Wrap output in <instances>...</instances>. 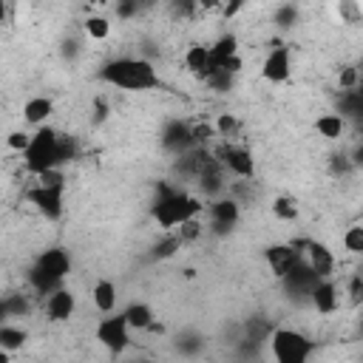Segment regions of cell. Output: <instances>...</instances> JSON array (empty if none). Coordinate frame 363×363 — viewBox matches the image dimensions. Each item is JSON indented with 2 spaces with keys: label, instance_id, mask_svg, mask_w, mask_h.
Segmentation results:
<instances>
[{
  "label": "cell",
  "instance_id": "1",
  "mask_svg": "<svg viewBox=\"0 0 363 363\" xmlns=\"http://www.w3.org/2000/svg\"><path fill=\"white\" fill-rule=\"evenodd\" d=\"M99 79L105 85H113V88H122V91H153V88L162 85L156 65L150 60H145V57L108 60L99 68Z\"/></svg>",
  "mask_w": 363,
  "mask_h": 363
},
{
  "label": "cell",
  "instance_id": "2",
  "mask_svg": "<svg viewBox=\"0 0 363 363\" xmlns=\"http://www.w3.org/2000/svg\"><path fill=\"white\" fill-rule=\"evenodd\" d=\"M201 213V201L187 196L184 190H176V187H164L159 193V199L153 201V218L162 230H176L179 224L196 218Z\"/></svg>",
  "mask_w": 363,
  "mask_h": 363
},
{
  "label": "cell",
  "instance_id": "3",
  "mask_svg": "<svg viewBox=\"0 0 363 363\" xmlns=\"http://www.w3.org/2000/svg\"><path fill=\"white\" fill-rule=\"evenodd\" d=\"M57 139H60V130H54L51 125L34 128L28 147L23 150V164L31 176H43L45 170H57Z\"/></svg>",
  "mask_w": 363,
  "mask_h": 363
},
{
  "label": "cell",
  "instance_id": "4",
  "mask_svg": "<svg viewBox=\"0 0 363 363\" xmlns=\"http://www.w3.org/2000/svg\"><path fill=\"white\" fill-rule=\"evenodd\" d=\"M269 349L275 363H309V354L315 352V343L295 329H275L269 335Z\"/></svg>",
  "mask_w": 363,
  "mask_h": 363
},
{
  "label": "cell",
  "instance_id": "5",
  "mask_svg": "<svg viewBox=\"0 0 363 363\" xmlns=\"http://www.w3.org/2000/svg\"><path fill=\"white\" fill-rule=\"evenodd\" d=\"M94 337L102 349H108L111 354H122L128 346H130V329L122 318V312H113V315H105L96 329H94Z\"/></svg>",
  "mask_w": 363,
  "mask_h": 363
},
{
  "label": "cell",
  "instance_id": "6",
  "mask_svg": "<svg viewBox=\"0 0 363 363\" xmlns=\"http://www.w3.org/2000/svg\"><path fill=\"white\" fill-rule=\"evenodd\" d=\"M28 204L37 207L40 216H45L48 221H57L65 210V184H37L26 193Z\"/></svg>",
  "mask_w": 363,
  "mask_h": 363
},
{
  "label": "cell",
  "instance_id": "7",
  "mask_svg": "<svg viewBox=\"0 0 363 363\" xmlns=\"http://www.w3.org/2000/svg\"><path fill=\"white\" fill-rule=\"evenodd\" d=\"M216 162L224 170H230L235 179H252L255 176V159H252L250 147H244V145H230V142L218 145Z\"/></svg>",
  "mask_w": 363,
  "mask_h": 363
},
{
  "label": "cell",
  "instance_id": "8",
  "mask_svg": "<svg viewBox=\"0 0 363 363\" xmlns=\"http://www.w3.org/2000/svg\"><path fill=\"white\" fill-rule=\"evenodd\" d=\"M318 281H323V278H318V275L309 269V264L301 258V261L281 278V286H284V292H286L289 298H295V301H309V292L315 289Z\"/></svg>",
  "mask_w": 363,
  "mask_h": 363
},
{
  "label": "cell",
  "instance_id": "9",
  "mask_svg": "<svg viewBox=\"0 0 363 363\" xmlns=\"http://www.w3.org/2000/svg\"><path fill=\"white\" fill-rule=\"evenodd\" d=\"M207 213H210V227H213L216 235H227V233H233V227H235L238 218H241V207H238V201H235V199H227V196L213 199Z\"/></svg>",
  "mask_w": 363,
  "mask_h": 363
},
{
  "label": "cell",
  "instance_id": "10",
  "mask_svg": "<svg viewBox=\"0 0 363 363\" xmlns=\"http://www.w3.org/2000/svg\"><path fill=\"white\" fill-rule=\"evenodd\" d=\"M301 258H303V255H301V250H298L295 244H269V247L264 250V261H267L269 272H272L278 281H281Z\"/></svg>",
  "mask_w": 363,
  "mask_h": 363
},
{
  "label": "cell",
  "instance_id": "11",
  "mask_svg": "<svg viewBox=\"0 0 363 363\" xmlns=\"http://www.w3.org/2000/svg\"><path fill=\"white\" fill-rule=\"evenodd\" d=\"M292 74V57H289V48L286 45H278V48H269V54L264 57L261 62V77L272 85L278 82H286Z\"/></svg>",
  "mask_w": 363,
  "mask_h": 363
},
{
  "label": "cell",
  "instance_id": "12",
  "mask_svg": "<svg viewBox=\"0 0 363 363\" xmlns=\"http://www.w3.org/2000/svg\"><path fill=\"white\" fill-rule=\"evenodd\" d=\"M162 147L170 150V153H187V150H193V130H190V125H184L179 119L167 122L164 130H162Z\"/></svg>",
  "mask_w": 363,
  "mask_h": 363
},
{
  "label": "cell",
  "instance_id": "13",
  "mask_svg": "<svg viewBox=\"0 0 363 363\" xmlns=\"http://www.w3.org/2000/svg\"><path fill=\"white\" fill-rule=\"evenodd\" d=\"M34 264H37L43 272H48V275H54V278H60V281H65L68 272H71V255H68V250H62V247H48V250H43Z\"/></svg>",
  "mask_w": 363,
  "mask_h": 363
},
{
  "label": "cell",
  "instance_id": "14",
  "mask_svg": "<svg viewBox=\"0 0 363 363\" xmlns=\"http://www.w3.org/2000/svg\"><path fill=\"white\" fill-rule=\"evenodd\" d=\"M309 303L315 306V312L320 315H332L337 306H340V289L332 278H323L315 284V289L309 292Z\"/></svg>",
  "mask_w": 363,
  "mask_h": 363
},
{
  "label": "cell",
  "instance_id": "15",
  "mask_svg": "<svg viewBox=\"0 0 363 363\" xmlns=\"http://www.w3.org/2000/svg\"><path fill=\"white\" fill-rule=\"evenodd\" d=\"M74 309H77V295L68 286H62V289H57L45 298V315L54 323H65L74 315Z\"/></svg>",
  "mask_w": 363,
  "mask_h": 363
},
{
  "label": "cell",
  "instance_id": "16",
  "mask_svg": "<svg viewBox=\"0 0 363 363\" xmlns=\"http://www.w3.org/2000/svg\"><path fill=\"white\" fill-rule=\"evenodd\" d=\"M303 261L309 264V269H312L318 278H332V272H335V255H332V250H329L326 244H320V241H309V244H306Z\"/></svg>",
  "mask_w": 363,
  "mask_h": 363
},
{
  "label": "cell",
  "instance_id": "17",
  "mask_svg": "<svg viewBox=\"0 0 363 363\" xmlns=\"http://www.w3.org/2000/svg\"><path fill=\"white\" fill-rule=\"evenodd\" d=\"M199 190L204 193V196H210V199H221V193H224V187H227V182H224V167L216 162V159H210L207 164H204V170L199 173Z\"/></svg>",
  "mask_w": 363,
  "mask_h": 363
},
{
  "label": "cell",
  "instance_id": "18",
  "mask_svg": "<svg viewBox=\"0 0 363 363\" xmlns=\"http://www.w3.org/2000/svg\"><path fill=\"white\" fill-rule=\"evenodd\" d=\"M207 48H210V68L216 71V68H221V62H227L230 57L238 54V37L233 31H224L213 43H207Z\"/></svg>",
  "mask_w": 363,
  "mask_h": 363
},
{
  "label": "cell",
  "instance_id": "19",
  "mask_svg": "<svg viewBox=\"0 0 363 363\" xmlns=\"http://www.w3.org/2000/svg\"><path fill=\"white\" fill-rule=\"evenodd\" d=\"M184 68H187L190 74H196L199 79H204V77L213 74L207 43H193V45H187V51H184Z\"/></svg>",
  "mask_w": 363,
  "mask_h": 363
},
{
  "label": "cell",
  "instance_id": "20",
  "mask_svg": "<svg viewBox=\"0 0 363 363\" xmlns=\"http://www.w3.org/2000/svg\"><path fill=\"white\" fill-rule=\"evenodd\" d=\"M122 318H125L128 329H136V332H147L156 323V315H153V309L145 301H130L122 309Z\"/></svg>",
  "mask_w": 363,
  "mask_h": 363
},
{
  "label": "cell",
  "instance_id": "21",
  "mask_svg": "<svg viewBox=\"0 0 363 363\" xmlns=\"http://www.w3.org/2000/svg\"><path fill=\"white\" fill-rule=\"evenodd\" d=\"M91 301L96 306V312L102 315H111L116 309V301H119V292H116V284L108 281V278H99L94 286H91Z\"/></svg>",
  "mask_w": 363,
  "mask_h": 363
},
{
  "label": "cell",
  "instance_id": "22",
  "mask_svg": "<svg viewBox=\"0 0 363 363\" xmlns=\"http://www.w3.org/2000/svg\"><path fill=\"white\" fill-rule=\"evenodd\" d=\"M54 113V102L48 99V96H31V99H26V105H23V119L28 122V125H34V128H43V125H48V116Z\"/></svg>",
  "mask_w": 363,
  "mask_h": 363
},
{
  "label": "cell",
  "instance_id": "23",
  "mask_svg": "<svg viewBox=\"0 0 363 363\" xmlns=\"http://www.w3.org/2000/svg\"><path fill=\"white\" fill-rule=\"evenodd\" d=\"M28 286L37 292V295H43V298H48L51 292H57V289H62L65 286V281H60V278H54V275H48V272H43L37 264H31V269H28Z\"/></svg>",
  "mask_w": 363,
  "mask_h": 363
},
{
  "label": "cell",
  "instance_id": "24",
  "mask_svg": "<svg viewBox=\"0 0 363 363\" xmlns=\"http://www.w3.org/2000/svg\"><path fill=\"white\" fill-rule=\"evenodd\" d=\"M315 130H318L323 139L335 142V139H340V136L346 133V119H340L337 113H323V116L315 119Z\"/></svg>",
  "mask_w": 363,
  "mask_h": 363
},
{
  "label": "cell",
  "instance_id": "25",
  "mask_svg": "<svg viewBox=\"0 0 363 363\" xmlns=\"http://www.w3.org/2000/svg\"><path fill=\"white\" fill-rule=\"evenodd\" d=\"M26 340H28V332H26L23 326H14V323H3V326H0V349H3V352L11 354V352L23 349Z\"/></svg>",
  "mask_w": 363,
  "mask_h": 363
},
{
  "label": "cell",
  "instance_id": "26",
  "mask_svg": "<svg viewBox=\"0 0 363 363\" xmlns=\"http://www.w3.org/2000/svg\"><path fill=\"white\" fill-rule=\"evenodd\" d=\"M337 108H340V119H346V116H352V119H357L360 113H363V94L354 88V91H340V99H337Z\"/></svg>",
  "mask_w": 363,
  "mask_h": 363
},
{
  "label": "cell",
  "instance_id": "27",
  "mask_svg": "<svg viewBox=\"0 0 363 363\" xmlns=\"http://www.w3.org/2000/svg\"><path fill=\"white\" fill-rule=\"evenodd\" d=\"M79 156V142L77 136H68V133H60L57 139V170H62L68 162H74Z\"/></svg>",
  "mask_w": 363,
  "mask_h": 363
},
{
  "label": "cell",
  "instance_id": "28",
  "mask_svg": "<svg viewBox=\"0 0 363 363\" xmlns=\"http://www.w3.org/2000/svg\"><path fill=\"white\" fill-rule=\"evenodd\" d=\"M82 28H85V34H88L91 40H99V43L111 37V20L102 17V14H88V17L82 20Z\"/></svg>",
  "mask_w": 363,
  "mask_h": 363
},
{
  "label": "cell",
  "instance_id": "29",
  "mask_svg": "<svg viewBox=\"0 0 363 363\" xmlns=\"http://www.w3.org/2000/svg\"><path fill=\"white\" fill-rule=\"evenodd\" d=\"M176 349H179L182 354H187V357H193V354H199V352L204 349V337H201L199 332H193V329H187V332H182V335L176 337Z\"/></svg>",
  "mask_w": 363,
  "mask_h": 363
},
{
  "label": "cell",
  "instance_id": "30",
  "mask_svg": "<svg viewBox=\"0 0 363 363\" xmlns=\"http://www.w3.org/2000/svg\"><path fill=\"white\" fill-rule=\"evenodd\" d=\"M298 17H301V11H298L295 3H281V6H275V11H272V23H275L278 28H292V26L298 23Z\"/></svg>",
  "mask_w": 363,
  "mask_h": 363
},
{
  "label": "cell",
  "instance_id": "31",
  "mask_svg": "<svg viewBox=\"0 0 363 363\" xmlns=\"http://www.w3.org/2000/svg\"><path fill=\"white\" fill-rule=\"evenodd\" d=\"M204 85H207L210 91H216V94H227V91H233L235 77L227 74V71H221V68H216L210 77H204Z\"/></svg>",
  "mask_w": 363,
  "mask_h": 363
},
{
  "label": "cell",
  "instance_id": "32",
  "mask_svg": "<svg viewBox=\"0 0 363 363\" xmlns=\"http://www.w3.org/2000/svg\"><path fill=\"white\" fill-rule=\"evenodd\" d=\"M343 247H346L352 255H360V252H363V227H360V224H352V227L343 233Z\"/></svg>",
  "mask_w": 363,
  "mask_h": 363
},
{
  "label": "cell",
  "instance_id": "33",
  "mask_svg": "<svg viewBox=\"0 0 363 363\" xmlns=\"http://www.w3.org/2000/svg\"><path fill=\"white\" fill-rule=\"evenodd\" d=\"M3 301H6V312H9V318H23V315L31 312L26 295H6Z\"/></svg>",
  "mask_w": 363,
  "mask_h": 363
},
{
  "label": "cell",
  "instance_id": "34",
  "mask_svg": "<svg viewBox=\"0 0 363 363\" xmlns=\"http://www.w3.org/2000/svg\"><path fill=\"white\" fill-rule=\"evenodd\" d=\"M329 170H332V176H349L354 170V164L349 162V153H332L329 156Z\"/></svg>",
  "mask_w": 363,
  "mask_h": 363
},
{
  "label": "cell",
  "instance_id": "35",
  "mask_svg": "<svg viewBox=\"0 0 363 363\" xmlns=\"http://www.w3.org/2000/svg\"><path fill=\"white\" fill-rule=\"evenodd\" d=\"M272 213H275L278 218H284V221H295V218H298V207H295L289 199H275V201H272Z\"/></svg>",
  "mask_w": 363,
  "mask_h": 363
},
{
  "label": "cell",
  "instance_id": "36",
  "mask_svg": "<svg viewBox=\"0 0 363 363\" xmlns=\"http://www.w3.org/2000/svg\"><path fill=\"white\" fill-rule=\"evenodd\" d=\"M176 250H182V241H179V238H176V235L170 233V235H167V238H164L162 244H156L153 255H156V258H170V255H173Z\"/></svg>",
  "mask_w": 363,
  "mask_h": 363
},
{
  "label": "cell",
  "instance_id": "37",
  "mask_svg": "<svg viewBox=\"0 0 363 363\" xmlns=\"http://www.w3.org/2000/svg\"><path fill=\"white\" fill-rule=\"evenodd\" d=\"M235 128H238V119H235L233 113H221V116L216 119V133H218V136H233Z\"/></svg>",
  "mask_w": 363,
  "mask_h": 363
},
{
  "label": "cell",
  "instance_id": "38",
  "mask_svg": "<svg viewBox=\"0 0 363 363\" xmlns=\"http://www.w3.org/2000/svg\"><path fill=\"white\" fill-rule=\"evenodd\" d=\"M199 233H201V224H199L196 218H190V221L179 224V233H176V238H179L182 244H187V241H193V238H196Z\"/></svg>",
  "mask_w": 363,
  "mask_h": 363
},
{
  "label": "cell",
  "instance_id": "39",
  "mask_svg": "<svg viewBox=\"0 0 363 363\" xmlns=\"http://www.w3.org/2000/svg\"><path fill=\"white\" fill-rule=\"evenodd\" d=\"M28 139H31V133H26V130H11V133L6 136V145H9L11 150L23 153V150L28 147Z\"/></svg>",
  "mask_w": 363,
  "mask_h": 363
},
{
  "label": "cell",
  "instance_id": "40",
  "mask_svg": "<svg viewBox=\"0 0 363 363\" xmlns=\"http://www.w3.org/2000/svg\"><path fill=\"white\" fill-rule=\"evenodd\" d=\"M357 79H360L357 68H354V65H346V68L340 71V91H354V88H357Z\"/></svg>",
  "mask_w": 363,
  "mask_h": 363
},
{
  "label": "cell",
  "instance_id": "41",
  "mask_svg": "<svg viewBox=\"0 0 363 363\" xmlns=\"http://www.w3.org/2000/svg\"><path fill=\"white\" fill-rule=\"evenodd\" d=\"M337 11L349 20V23H357L360 17H363V9H360V3H352V0H343L340 6H337Z\"/></svg>",
  "mask_w": 363,
  "mask_h": 363
},
{
  "label": "cell",
  "instance_id": "42",
  "mask_svg": "<svg viewBox=\"0 0 363 363\" xmlns=\"http://www.w3.org/2000/svg\"><path fill=\"white\" fill-rule=\"evenodd\" d=\"M136 11H139L136 0H122V3L113 6V14H116L119 20H130V17H136Z\"/></svg>",
  "mask_w": 363,
  "mask_h": 363
},
{
  "label": "cell",
  "instance_id": "43",
  "mask_svg": "<svg viewBox=\"0 0 363 363\" xmlns=\"http://www.w3.org/2000/svg\"><path fill=\"white\" fill-rule=\"evenodd\" d=\"M241 68H244L241 54H235V57H230L227 62H221V71H227V74H233V77H238V74H241Z\"/></svg>",
  "mask_w": 363,
  "mask_h": 363
},
{
  "label": "cell",
  "instance_id": "44",
  "mask_svg": "<svg viewBox=\"0 0 363 363\" xmlns=\"http://www.w3.org/2000/svg\"><path fill=\"white\" fill-rule=\"evenodd\" d=\"M37 182L40 184H65V176H62V170H45L43 176H37Z\"/></svg>",
  "mask_w": 363,
  "mask_h": 363
},
{
  "label": "cell",
  "instance_id": "45",
  "mask_svg": "<svg viewBox=\"0 0 363 363\" xmlns=\"http://www.w3.org/2000/svg\"><path fill=\"white\" fill-rule=\"evenodd\" d=\"M60 54H62L65 60H74V57L79 54V43H77V40H62V48H60Z\"/></svg>",
  "mask_w": 363,
  "mask_h": 363
},
{
  "label": "cell",
  "instance_id": "46",
  "mask_svg": "<svg viewBox=\"0 0 363 363\" xmlns=\"http://www.w3.org/2000/svg\"><path fill=\"white\" fill-rule=\"evenodd\" d=\"M360 292H363V278H360V275H352V281H349V295H352L354 303L360 301Z\"/></svg>",
  "mask_w": 363,
  "mask_h": 363
},
{
  "label": "cell",
  "instance_id": "47",
  "mask_svg": "<svg viewBox=\"0 0 363 363\" xmlns=\"http://www.w3.org/2000/svg\"><path fill=\"white\" fill-rule=\"evenodd\" d=\"M3 323H9V312H6V301L0 298V326H3Z\"/></svg>",
  "mask_w": 363,
  "mask_h": 363
},
{
  "label": "cell",
  "instance_id": "48",
  "mask_svg": "<svg viewBox=\"0 0 363 363\" xmlns=\"http://www.w3.org/2000/svg\"><path fill=\"white\" fill-rule=\"evenodd\" d=\"M235 11H241V3H233V6H227V9H224V17H233Z\"/></svg>",
  "mask_w": 363,
  "mask_h": 363
},
{
  "label": "cell",
  "instance_id": "49",
  "mask_svg": "<svg viewBox=\"0 0 363 363\" xmlns=\"http://www.w3.org/2000/svg\"><path fill=\"white\" fill-rule=\"evenodd\" d=\"M6 14H9V6H6V0H0V23L6 20Z\"/></svg>",
  "mask_w": 363,
  "mask_h": 363
},
{
  "label": "cell",
  "instance_id": "50",
  "mask_svg": "<svg viewBox=\"0 0 363 363\" xmlns=\"http://www.w3.org/2000/svg\"><path fill=\"white\" fill-rule=\"evenodd\" d=\"M0 363H11V354H9V352H3V349H0Z\"/></svg>",
  "mask_w": 363,
  "mask_h": 363
}]
</instances>
